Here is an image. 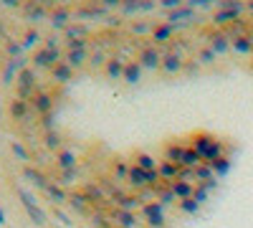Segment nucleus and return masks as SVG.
<instances>
[{
    "label": "nucleus",
    "mask_w": 253,
    "mask_h": 228,
    "mask_svg": "<svg viewBox=\"0 0 253 228\" xmlns=\"http://www.w3.org/2000/svg\"><path fill=\"white\" fill-rule=\"evenodd\" d=\"M238 15H241V10H233V8H223V10H218V13L213 15V23H218V26H225V23H236V20H238Z\"/></svg>",
    "instance_id": "1"
},
{
    "label": "nucleus",
    "mask_w": 253,
    "mask_h": 228,
    "mask_svg": "<svg viewBox=\"0 0 253 228\" xmlns=\"http://www.w3.org/2000/svg\"><path fill=\"white\" fill-rule=\"evenodd\" d=\"M152 38L157 41V44H165V41L172 38V23H160L155 31H152Z\"/></svg>",
    "instance_id": "2"
},
{
    "label": "nucleus",
    "mask_w": 253,
    "mask_h": 228,
    "mask_svg": "<svg viewBox=\"0 0 253 228\" xmlns=\"http://www.w3.org/2000/svg\"><path fill=\"white\" fill-rule=\"evenodd\" d=\"M233 48L238 53H253V38L251 36H236L233 38Z\"/></svg>",
    "instance_id": "3"
},
{
    "label": "nucleus",
    "mask_w": 253,
    "mask_h": 228,
    "mask_svg": "<svg viewBox=\"0 0 253 228\" xmlns=\"http://www.w3.org/2000/svg\"><path fill=\"white\" fill-rule=\"evenodd\" d=\"M51 20H53V26H66L71 20V10L69 8H56V10H51Z\"/></svg>",
    "instance_id": "4"
},
{
    "label": "nucleus",
    "mask_w": 253,
    "mask_h": 228,
    "mask_svg": "<svg viewBox=\"0 0 253 228\" xmlns=\"http://www.w3.org/2000/svg\"><path fill=\"white\" fill-rule=\"evenodd\" d=\"M56 58H58V51H56V48H46V51L36 53V64H41V66H48V64H53Z\"/></svg>",
    "instance_id": "5"
},
{
    "label": "nucleus",
    "mask_w": 253,
    "mask_h": 228,
    "mask_svg": "<svg viewBox=\"0 0 253 228\" xmlns=\"http://www.w3.org/2000/svg\"><path fill=\"white\" fill-rule=\"evenodd\" d=\"M170 23H177V20H185V18H193V5H182L177 10H170Z\"/></svg>",
    "instance_id": "6"
},
{
    "label": "nucleus",
    "mask_w": 253,
    "mask_h": 228,
    "mask_svg": "<svg viewBox=\"0 0 253 228\" xmlns=\"http://www.w3.org/2000/svg\"><path fill=\"white\" fill-rule=\"evenodd\" d=\"M228 36H223V33H215L213 36V41H210V48H213L215 53H223V51H228Z\"/></svg>",
    "instance_id": "7"
},
{
    "label": "nucleus",
    "mask_w": 253,
    "mask_h": 228,
    "mask_svg": "<svg viewBox=\"0 0 253 228\" xmlns=\"http://www.w3.org/2000/svg\"><path fill=\"white\" fill-rule=\"evenodd\" d=\"M157 64H160V53L152 51V48H147L142 53V66H157Z\"/></svg>",
    "instance_id": "8"
},
{
    "label": "nucleus",
    "mask_w": 253,
    "mask_h": 228,
    "mask_svg": "<svg viewBox=\"0 0 253 228\" xmlns=\"http://www.w3.org/2000/svg\"><path fill=\"white\" fill-rule=\"evenodd\" d=\"M26 13H28V18H31V20H41V18H46V8H43V5H38V3L28 5V8H26Z\"/></svg>",
    "instance_id": "9"
},
{
    "label": "nucleus",
    "mask_w": 253,
    "mask_h": 228,
    "mask_svg": "<svg viewBox=\"0 0 253 228\" xmlns=\"http://www.w3.org/2000/svg\"><path fill=\"white\" fill-rule=\"evenodd\" d=\"M124 69H126V66L122 64L119 58H112V61H109V74H112V76H119V74H124Z\"/></svg>",
    "instance_id": "10"
},
{
    "label": "nucleus",
    "mask_w": 253,
    "mask_h": 228,
    "mask_svg": "<svg viewBox=\"0 0 253 228\" xmlns=\"http://www.w3.org/2000/svg\"><path fill=\"white\" fill-rule=\"evenodd\" d=\"M165 69H170V71L180 69V56H175V53H170V56H165Z\"/></svg>",
    "instance_id": "11"
},
{
    "label": "nucleus",
    "mask_w": 253,
    "mask_h": 228,
    "mask_svg": "<svg viewBox=\"0 0 253 228\" xmlns=\"http://www.w3.org/2000/svg\"><path fill=\"white\" fill-rule=\"evenodd\" d=\"M38 38H41V36H38V31H28V33L23 36V46H26V48L36 46V44H38Z\"/></svg>",
    "instance_id": "12"
},
{
    "label": "nucleus",
    "mask_w": 253,
    "mask_h": 228,
    "mask_svg": "<svg viewBox=\"0 0 253 228\" xmlns=\"http://www.w3.org/2000/svg\"><path fill=\"white\" fill-rule=\"evenodd\" d=\"M124 76H126V81H137V79H139V64L126 66V69H124Z\"/></svg>",
    "instance_id": "13"
},
{
    "label": "nucleus",
    "mask_w": 253,
    "mask_h": 228,
    "mask_svg": "<svg viewBox=\"0 0 253 228\" xmlns=\"http://www.w3.org/2000/svg\"><path fill=\"white\" fill-rule=\"evenodd\" d=\"M122 10H124V13H134V10H139V0H124V3H122Z\"/></svg>",
    "instance_id": "14"
},
{
    "label": "nucleus",
    "mask_w": 253,
    "mask_h": 228,
    "mask_svg": "<svg viewBox=\"0 0 253 228\" xmlns=\"http://www.w3.org/2000/svg\"><path fill=\"white\" fill-rule=\"evenodd\" d=\"M53 74H56V79L66 81V79L71 76V69H69V66H56V69H53Z\"/></svg>",
    "instance_id": "15"
},
{
    "label": "nucleus",
    "mask_w": 253,
    "mask_h": 228,
    "mask_svg": "<svg viewBox=\"0 0 253 228\" xmlns=\"http://www.w3.org/2000/svg\"><path fill=\"white\" fill-rule=\"evenodd\" d=\"M84 61V51H69V64L71 66H79Z\"/></svg>",
    "instance_id": "16"
},
{
    "label": "nucleus",
    "mask_w": 253,
    "mask_h": 228,
    "mask_svg": "<svg viewBox=\"0 0 253 228\" xmlns=\"http://www.w3.org/2000/svg\"><path fill=\"white\" fill-rule=\"evenodd\" d=\"M213 168H215V170H218V173L223 175V173H228V168H230V162H228L225 157H220V160H215V162H213Z\"/></svg>",
    "instance_id": "17"
},
{
    "label": "nucleus",
    "mask_w": 253,
    "mask_h": 228,
    "mask_svg": "<svg viewBox=\"0 0 253 228\" xmlns=\"http://www.w3.org/2000/svg\"><path fill=\"white\" fill-rule=\"evenodd\" d=\"M162 3V8H167V10H177V8H182V0H160Z\"/></svg>",
    "instance_id": "18"
},
{
    "label": "nucleus",
    "mask_w": 253,
    "mask_h": 228,
    "mask_svg": "<svg viewBox=\"0 0 253 228\" xmlns=\"http://www.w3.org/2000/svg\"><path fill=\"white\" fill-rule=\"evenodd\" d=\"M155 8V0H139V10H152Z\"/></svg>",
    "instance_id": "19"
},
{
    "label": "nucleus",
    "mask_w": 253,
    "mask_h": 228,
    "mask_svg": "<svg viewBox=\"0 0 253 228\" xmlns=\"http://www.w3.org/2000/svg\"><path fill=\"white\" fill-rule=\"evenodd\" d=\"M213 56H215V51H213V48H205V51L200 53V58H203V61H213Z\"/></svg>",
    "instance_id": "20"
},
{
    "label": "nucleus",
    "mask_w": 253,
    "mask_h": 228,
    "mask_svg": "<svg viewBox=\"0 0 253 228\" xmlns=\"http://www.w3.org/2000/svg\"><path fill=\"white\" fill-rule=\"evenodd\" d=\"M101 3H104V8H117V5L124 3V0H101Z\"/></svg>",
    "instance_id": "21"
},
{
    "label": "nucleus",
    "mask_w": 253,
    "mask_h": 228,
    "mask_svg": "<svg viewBox=\"0 0 253 228\" xmlns=\"http://www.w3.org/2000/svg\"><path fill=\"white\" fill-rule=\"evenodd\" d=\"M175 190H177V195H190V188H187V185H185V182H180V185H177V188H175Z\"/></svg>",
    "instance_id": "22"
},
{
    "label": "nucleus",
    "mask_w": 253,
    "mask_h": 228,
    "mask_svg": "<svg viewBox=\"0 0 253 228\" xmlns=\"http://www.w3.org/2000/svg\"><path fill=\"white\" fill-rule=\"evenodd\" d=\"M38 107L46 109V107H48V96H41V99H38Z\"/></svg>",
    "instance_id": "23"
},
{
    "label": "nucleus",
    "mask_w": 253,
    "mask_h": 228,
    "mask_svg": "<svg viewBox=\"0 0 253 228\" xmlns=\"http://www.w3.org/2000/svg\"><path fill=\"white\" fill-rule=\"evenodd\" d=\"M182 208H185V211H195L198 205H195V203H190V200H185V203H182Z\"/></svg>",
    "instance_id": "24"
},
{
    "label": "nucleus",
    "mask_w": 253,
    "mask_h": 228,
    "mask_svg": "<svg viewBox=\"0 0 253 228\" xmlns=\"http://www.w3.org/2000/svg\"><path fill=\"white\" fill-rule=\"evenodd\" d=\"M139 160H142V168H150V165H152V160H150V157H147V155H142Z\"/></svg>",
    "instance_id": "25"
},
{
    "label": "nucleus",
    "mask_w": 253,
    "mask_h": 228,
    "mask_svg": "<svg viewBox=\"0 0 253 228\" xmlns=\"http://www.w3.org/2000/svg\"><path fill=\"white\" fill-rule=\"evenodd\" d=\"M162 173H165V175H175V168H172V165H165Z\"/></svg>",
    "instance_id": "26"
},
{
    "label": "nucleus",
    "mask_w": 253,
    "mask_h": 228,
    "mask_svg": "<svg viewBox=\"0 0 253 228\" xmlns=\"http://www.w3.org/2000/svg\"><path fill=\"white\" fill-rule=\"evenodd\" d=\"M61 162H63V165H71V162H74V157H71V155H63V157H61Z\"/></svg>",
    "instance_id": "27"
},
{
    "label": "nucleus",
    "mask_w": 253,
    "mask_h": 228,
    "mask_svg": "<svg viewBox=\"0 0 253 228\" xmlns=\"http://www.w3.org/2000/svg\"><path fill=\"white\" fill-rule=\"evenodd\" d=\"M208 3H213V0H193V5H208Z\"/></svg>",
    "instance_id": "28"
},
{
    "label": "nucleus",
    "mask_w": 253,
    "mask_h": 228,
    "mask_svg": "<svg viewBox=\"0 0 253 228\" xmlns=\"http://www.w3.org/2000/svg\"><path fill=\"white\" fill-rule=\"evenodd\" d=\"M8 51H10V53H18V51H20V48H18V46H15V44H8Z\"/></svg>",
    "instance_id": "29"
},
{
    "label": "nucleus",
    "mask_w": 253,
    "mask_h": 228,
    "mask_svg": "<svg viewBox=\"0 0 253 228\" xmlns=\"http://www.w3.org/2000/svg\"><path fill=\"white\" fill-rule=\"evenodd\" d=\"M3 3H5V5H18L20 0H3Z\"/></svg>",
    "instance_id": "30"
},
{
    "label": "nucleus",
    "mask_w": 253,
    "mask_h": 228,
    "mask_svg": "<svg viewBox=\"0 0 253 228\" xmlns=\"http://www.w3.org/2000/svg\"><path fill=\"white\" fill-rule=\"evenodd\" d=\"M58 0H43V5H56Z\"/></svg>",
    "instance_id": "31"
},
{
    "label": "nucleus",
    "mask_w": 253,
    "mask_h": 228,
    "mask_svg": "<svg viewBox=\"0 0 253 228\" xmlns=\"http://www.w3.org/2000/svg\"><path fill=\"white\" fill-rule=\"evenodd\" d=\"M248 10H251V15H253V0H251V5H248Z\"/></svg>",
    "instance_id": "32"
}]
</instances>
